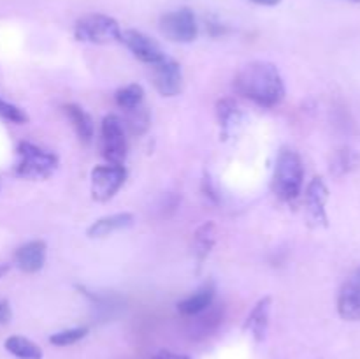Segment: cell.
<instances>
[{
    "instance_id": "obj_25",
    "label": "cell",
    "mask_w": 360,
    "mask_h": 359,
    "mask_svg": "<svg viewBox=\"0 0 360 359\" xmlns=\"http://www.w3.org/2000/svg\"><path fill=\"white\" fill-rule=\"evenodd\" d=\"M0 118L7 120L11 123H18V125H23V123L28 122V115L20 106L13 104V102H7L2 97H0Z\"/></svg>"
},
{
    "instance_id": "obj_12",
    "label": "cell",
    "mask_w": 360,
    "mask_h": 359,
    "mask_svg": "<svg viewBox=\"0 0 360 359\" xmlns=\"http://www.w3.org/2000/svg\"><path fill=\"white\" fill-rule=\"evenodd\" d=\"M46 263V243L42 239L25 243L14 253V264L25 273H37Z\"/></svg>"
},
{
    "instance_id": "obj_2",
    "label": "cell",
    "mask_w": 360,
    "mask_h": 359,
    "mask_svg": "<svg viewBox=\"0 0 360 359\" xmlns=\"http://www.w3.org/2000/svg\"><path fill=\"white\" fill-rule=\"evenodd\" d=\"M304 185V165L301 155L290 148H283L276 158L273 175V190L285 203H294Z\"/></svg>"
},
{
    "instance_id": "obj_23",
    "label": "cell",
    "mask_w": 360,
    "mask_h": 359,
    "mask_svg": "<svg viewBox=\"0 0 360 359\" xmlns=\"http://www.w3.org/2000/svg\"><path fill=\"white\" fill-rule=\"evenodd\" d=\"M86 334H88L86 326L70 327V329H63V331H58V333H53L51 336H49V344L56 345V347H69V345H74L77 344V341L83 340Z\"/></svg>"
},
{
    "instance_id": "obj_16",
    "label": "cell",
    "mask_w": 360,
    "mask_h": 359,
    "mask_svg": "<svg viewBox=\"0 0 360 359\" xmlns=\"http://www.w3.org/2000/svg\"><path fill=\"white\" fill-rule=\"evenodd\" d=\"M214 243H217V225H214V222H204L202 225L195 229V232H193V253H195L199 267L207 259Z\"/></svg>"
},
{
    "instance_id": "obj_17",
    "label": "cell",
    "mask_w": 360,
    "mask_h": 359,
    "mask_svg": "<svg viewBox=\"0 0 360 359\" xmlns=\"http://www.w3.org/2000/svg\"><path fill=\"white\" fill-rule=\"evenodd\" d=\"M63 113H65V116L69 118V122L72 123L77 137H79L81 141H84V143H90L91 137H94L95 134V125L91 116L77 104H65L63 106Z\"/></svg>"
},
{
    "instance_id": "obj_15",
    "label": "cell",
    "mask_w": 360,
    "mask_h": 359,
    "mask_svg": "<svg viewBox=\"0 0 360 359\" xmlns=\"http://www.w3.org/2000/svg\"><path fill=\"white\" fill-rule=\"evenodd\" d=\"M269 313H271V298L269 296H266V298H262L255 306H253L250 315L246 317L245 331H250L257 341H262L264 338H266L267 326H269Z\"/></svg>"
},
{
    "instance_id": "obj_28",
    "label": "cell",
    "mask_w": 360,
    "mask_h": 359,
    "mask_svg": "<svg viewBox=\"0 0 360 359\" xmlns=\"http://www.w3.org/2000/svg\"><path fill=\"white\" fill-rule=\"evenodd\" d=\"M253 4H259V6H267V7H274L281 2V0H250Z\"/></svg>"
},
{
    "instance_id": "obj_18",
    "label": "cell",
    "mask_w": 360,
    "mask_h": 359,
    "mask_svg": "<svg viewBox=\"0 0 360 359\" xmlns=\"http://www.w3.org/2000/svg\"><path fill=\"white\" fill-rule=\"evenodd\" d=\"M217 116L218 122H220L221 134L224 137H229L236 130V127L241 125L243 122V113L238 108L232 99H224V101H218L217 104Z\"/></svg>"
},
{
    "instance_id": "obj_14",
    "label": "cell",
    "mask_w": 360,
    "mask_h": 359,
    "mask_svg": "<svg viewBox=\"0 0 360 359\" xmlns=\"http://www.w3.org/2000/svg\"><path fill=\"white\" fill-rule=\"evenodd\" d=\"M134 224V215L129 211H123V213H115L109 215V217H102L98 220H95L90 227L86 229L88 238H105V236L112 234L116 231H122V229L130 227Z\"/></svg>"
},
{
    "instance_id": "obj_10",
    "label": "cell",
    "mask_w": 360,
    "mask_h": 359,
    "mask_svg": "<svg viewBox=\"0 0 360 359\" xmlns=\"http://www.w3.org/2000/svg\"><path fill=\"white\" fill-rule=\"evenodd\" d=\"M153 67V84L162 97H176L183 87L181 65L176 60L165 56Z\"/></svg>"
},
{
    "instance_id": "obj_27",
    "label": "cell",
    "mask_w": 360,
    "mask_h": 359,
    "mask_svg": "<svg viewBox=\"0 0 360 359\" xmlns=\"http://www.w3.org/2000/svg\"><path fill=\"white\" fill-rule=\"evenodd\" d=\"M13 317V312H11V306L7 301H0V326L2 324H7Z\"/></svg>"
},
{
    "instance_id": "obj_9",
    "label": "cell",
    "mask_w": 360,
    "mask_h": 359,
    "mask_svg": "<svg viewBox=\"0 0 360 359\" xmlns=\"http://www.w3.org/2000/svg\"><path fill=\"white\" fill-rule=\"evenodd\" d=\"M120 42H123L137 60L148 65H155L165 58V53L162 51L158 42L139 30H122Z\"/></svg>"
},
{
    "instance_id": "obj_26",
    "label": "cell",
    "mask_w": 360,
    "mask_h": 359,
    "mask_svg": "<svg viewBox=\"0 0 360 359\" xmlns=\"http://www.w3.org/2000/svg\"><path fill=\"white\" fill-rule=\"evenodd\" d=\"M153 359H192V358L186 354H179V352H172V351H167V348H162V351H158L157 354L153 355Z\"/></svg>"
},
{
    "instance_id": "obj_19",
    "label": "cell",
    "mask_w": 360,
    "mask_h": 359,
    "mask_svg": "<svg viewBox=\"0 0 360 359\" xmlns=\"http://www.w3.org/2000/svg\"><path fill=\"white\" fill-rule=\"evenodd\" d=\"M4 347L9 354H13L18 359H42V351L37 344H34L28 338L14 334L4 341Z\"/></svg>"
},
{
    "instance_id": "obj_29",
    "label": "cell",
    "mask_w": 360,
    "mask_h": 359,
    "mask_svg": "<svg viewBox=\"0 0 360 359\" xmlns=\"http://www.w3.org/2000/svg\"><path fill=\"white\" fill-rule=\"evenodd\" d=\"M11 270V264H0V278L6 277Z\"/></svg>"
},
{
    "instance_id": "obj_13",
    "label": "cell",
    "mask_w": 360,
    "mask_h": 359,
    "mask_svg": "<svg viewBox=\"0 0 360 359\" xmlns=\"http://www.w3.org/2000/svg\"><path fill=\"white\" fill-rule=\"evenodd\" d=\"M214 296H217V287H214L213 282H206L193 294H190L188 298L178 303V312L185 317L200 315V313L211 308V305L214 301Z\"/></svg>"
},
{
    "instance_id": "obj_20",
    "label": "cell",
    "mask_w": 360,
    "mask_h": 359,
    "mask_svg": "<svg viewBox=\"0 0 360 359\" xmlns=\"http://www.w3.org/2000/svg\"><path fill=\"white\" fill-rule=\"evenodd\" d=\"M79 291H83L84 294H86L88 298L94 301L95 310H97V315L101 317V319L109 320V319H112V317H116L120 312H122L123 303L120 301V298H116V296L94 294V292L86 291L84 287H79Z\"/></svg>"
},
{
    "instance_id": "obj_7",
    "label": "cell",
    "mask_w": 360,
    "mask_h": 359,
    "mask_svg": "<svg viewBox=\"0 0 360 359\" xmlns=\"http://www.w3.org/2000/svg\"><path fill=\"white\" fill-rule=\"evenodd\" d=\"M160 32L172 42H192L199 34V25L193 11L183 7L160 18Z\"/></svg>"
},
{
    "instance_id": "obj_6",
    "label": "cell",
    "mask_w": 360,
    "mask_h": 359,
    "mask_svg": "<svg viewBox=\"0 0 360 359\" xmlns=\"http://www.w3.org/2000/svg\"><path fill=\"white\" fill-rule=\"evenodd\" d=\"M91 197L98 203H108L120 192L127 180V169L123 165H97L91 169Z\"/></svg>"
},
{
    "instance_id": "obj_24",
    "label": "cell",
    "mask_w": 360,
    "mask_h": 359,
    "mask_svg": "<svg viewBox=\"0 0 360 359\" xmlns=\"http://www.w3.org/2000/svg\"><path fill=\"white\" fill-rule=\"evenodd\" d=\"M129 113L130 115H129V120H127V123H129L132 134L141 136V134L146 132L148 127H150V113H148V109L144 108V106H139V108L132 109V111Z\"/></svg>"
},
{
    "instance_id": "obj_3",
    "label": "cell",
    "mask_w": 360,
    "mask_h": 359,
    "mask_svg": "<svg viewBox=\"0 0 360 359\" xmlns=\"http://www.w3.org/2000/svg\"><path fill=\"white\" fill-rule=\"evenodd\" d=\"M16 175L25 180H46L53 176L58 168V157L53 151L44 150L28 141L18 144Z\"/></svg>"
},
{
    "instance_id": "obj_1",
    "label": "cell",
    "mask_w": 360,
    "mask_h": 359,
    "mask_svg": "<svg viewBox=\"0 0 360 359\" xmlns=\"http://www.w3.org/2000/svg\"><path fill=\"white\" fill-rule=\"evenodd\" d=\"M236 90L260 108H274L285 99V81L274 63L250 62L236 76Z\"/></svg>"
},
{
    "instance_id": "obj_21",
    "label": "cell",
    "mask_w": 360,
    "mask_h": 359,
    "mask_svg": "<svg viewBox=\"0 0 360 359\" xmlns=\"http://www.w3.org/2000/svg\"><path fill=\"white\" fill-rule=\"evenodd\" d=\"M359 162L360 157L357 151L352 150V148L348 146H343L334 153L333 162H330V171L336 176H345L350 171H354L359 165Z\"/></svg>"
},
{
    "instance_id": "obj_4",
    "label": "cell",
    "mask_w": 360,
    "mask_h": 359,
    "mask_svg": "<svg viewBox=\"0 0 360 359\" xmlns=\"http://www.w3.org/2000/svg\"><path fill=\"white\" fill-rule=\"evenodd\" d=\"M122 28L115 18L108 14H86L74 25V37L88 44H111L120 41Z\"/></svg>"
},
{
    "instance_id": "obj_5",
    "label": "cell",
    "mask_w": 360,
    "mask_h": 359,
    "mask_svg": "<svg viewBox=\"0 0 360 359\" xmlns=\"http://www.w3.org/2000/svg\"><path fill=\"white\" fill-rule=\"evenodd\" d=\"M101 134L102 157L108 160V164L123 165L127 158V137L122 118L116 115L104 116Z\"/></svg>"
},
{
    "instance_id": "obj_22",
    "label": "cell",
    "mask_w": 360,
    "mask_h": 359,
    "mask_svg": "<svg viewBox=\"0 0 360 359\" xmlns=\"http://www.w3.org/2000/svg\"><path fill=\"white\" fill-rule=\"evenodd\" d=\"M115 99H116V104H118L120 108L127 109V111H132V109L143 106L144 90L143 87L137 83L127 84V87L120 88V90L116 92Z\"/></svg>"
},
{
    "instance_id": "obj_8",
    "label": "cell",
    "mask_w": 360,
    "mask_h": 359,
    "mask_svg": "<svg viewBox=\"0 0 360 359\" xmlns=\"http://www.w3.org/2000/svg\"><path fill=\"white\" fill-rule=\"evenodd\" d=\"M327 201H329V187L326 185L323 178L316 176L309 182L306 189V218L311 227H327L329 217H327Z\"/></svg>"
},
{
    "instance_id": "obj_30",
    "label": "cell",
    "mask_w": 360,
    "mask_h": 359,
    "mask_svg": "<svg viewBox=\"0 0 360 359\" xmlns=\"http://www.w3.org/2000/svg\"><path fill=\"white\" fill-rule=\"evenodd\" d=\"M350 2H357V4H359V2H360V0H350Z\"/></svg>"
},
{
    "instance_id": "obj_11",
    "label": "cell",
    "mask_w": 360,
    "mask_h": 359,
    "mask_svg": "<svg viewBox=\"0 0 360 359\" xmlns=\"http://www.w3.org/2000/svg\"><path fill=\"white\" fill-rule=\"evenodd\" d=\"M338 313L345 320H360V267L341 285L338 294Z\"/></svg>"
}]
</instances>
